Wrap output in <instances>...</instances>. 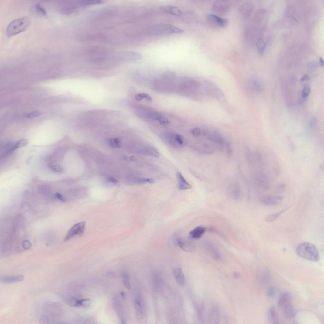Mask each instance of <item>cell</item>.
Segmentation results:
<instances>
[{"label":"cell","instance_id":"1","mask_svg":"<svg viewBox=\"0 0 324 324\" xmlns=\"http://www.w3.org/2000/svg\"><path fill=\"white\" fill-rule=\"evenodd\" d=\"M102 1H65L60 3L59 9L63 13L77 12L90 6L102 4Z\"/></svg>","mask_w":324,"mask_h":324},{"label":"cell","instance_id":"2","mask_svg":"<svg viewBox=\"0 0 324 324\" xmlns=\"http://www.w3.org/2000/svg\"><path fill=\"white\" fill-rule=\"evenodd\" d=\"M296 252L301 258L309 261L316 262L319 260V254L317 247L308 242L301 243L297 246Z\"/></svg>","mask_w":324,"mask_h":324},{"label":"cell","instance_id":"3","mask_svg":"<svg viewBox=\"0 0 324 324\" xmlns=\"http://www.w3.org/2000/svg\"><path fill=\"white\" fill-rule=\"evenodd\" d=\"M30 24V20L27 17L20 18L12 21L7 26V36H12L25 31Z\"/></svg>","mask_w":324,"mask_h":324},{"label":"cell","instance_id":"4","mask_svg":"<svg viewBox=\"0 0 324 324\" xmlns=\"http://www.w3.org/2000/svg\"><path fill=\"white\" fill-rule=\"evenodd\" d=\"M184 30L175 26L168 24H157L149 29V32L154 35H169L183 32Z\"/></svg>","mask_w":324,"mask_h":324},{"label":"cell","instance_id":"5","mask_svg":"<svg viewBox=\"0 0 324 324\" xmlns=\"http://www.w3.org/2000/svg\"><path fill=\"white\" fill-rule=\"evenodd\" d=\"M278 306L283 309L284 315L286 318L290 319L295 315V312L291 302L289 294L285 292L282 294L278 302Z\"/></svg>","mask_w":324,"mask_h":324},{"label":"cell","instance_id":"6","mask_svg":"<svg viewBox=\"0 0 324 324\" xmlns=\"http://www.w3.org/2000/svg\"><path fill=\"white\" fill-rule=\"evenodd\" d=\"M85 226V222H81L75 224L67 233L64 240L67 241L76 235L82 236L84 232Z\"/></svg>","mask_w":324,"mask_h":324},{"label":"cell","instance_id":"7","mask_svg":"<svg viewBox=\"0 0 324 324\" xmlns=\"http://www.w3.org/2000/svg\"><path fill=\"white\" fill-rule=\"evenodd\" d=\"M202 134L204 136L206 137L210 141L220 147H222L225 144V141L221 135L217 131H203Z\"/></svg>","mask_w":324,"mask_h":324},{"label":"cell","instance_id":"8","mask_svg":"<svg viewBox=\"0 0 324 324\" xmlns=\"http://www.w3.org/2000/svg\"><path fill=\"white\" fill-rule=\"evenodd\" d=\"M281 196L266 195L263 196L260 199L262 204L268 206H275L280 204L283 200Z\"/></svg>","mask_w":324,"mask_h":324},{"label":"cell","instance_id":"9","mask_svg":"<svg viewBox=\"0 0 324 324\" xmlns=\"http://www.w3.org/2000/svg\"><path fill=\"white\" fill-rule=\"evenodd\" d=\"M255 180L256 183L261 190L263 191L268 190L270 187L269 179L266 175L261 172H259L256 175Z\"/></svg>","mask_w":324,"mask_h":324},{"label":"cell","instance_id":"10","mask_svg":"<svg viewBox=\"0 0 324 324\" xmlns=\"http://www.w3.org/2000/svg\"><path fill=\"white\" fill-rule=\"evenodd\" d=\"M206 19L209 23L222 28L227 26L229 22L227 19L218 17L214 14L208 15Z\"/></svg>","mask_w":324,"mask_h":324},{"label":"cell","instance_id":"11","mask_svg":"<svg viewBox=\"0 0 324 324\" xmlns=\"http://www.w3.org/2000/svg\"><path fill=\"white\" fill-rule=\"evenodd\" d=\"M230 6V4L227 1H218L214 3L213 9L217 13L223 14L228 11Z\"/></svg>","mask_w":324,"mask_h":324},{"label":"cell","instance_id":"12","mask_svg":"<svg viewBox=\"0 0 324 324\" xmlns=\"http://www.w3.org/2000/svg\"><path fill=\"white\" fill-rule=\"evenodd\" d=\"M16 149L15 143L11 142L5 143L1 147V157L5 158L7 157Z\"/></svg>","mask_w":324,"mask_h":324},{"label":"cell","instance_id":"13","mask_svg":"<svg viewBox=\"0 0 324 324\" xmlns=\"http://www.w3.org/2000/svg\"><path fill=\"white\" fill-rule=\"evenodd\" d=\"M178 245L184 251L188 252H193L195 251L196 247L190 241L185 239L179 238L177 241Z\"/></svg>","mask_w":324,"mask_h":324},{"label":"cell","instance_id":"14","mask_svg":"<svg viewBox=\"0 0 324 324\" xmlns=\"http://www.w3.org/2000/svg\"><path fill=\"white\" fill-rule=\"evenodd\" d=\"M159 9L162 12L172 15L179 17L182 15L181 11L177 7L174 6H161Z\"/></svg>","mask_w":324,"mask_h":324},{"label":"cell","instance_id":"15","mask_svg":"<svg viewBox=\"0 0 324 324\" xmlns=\"http://www.w3.org/2000/svg\"><path fill=\"white\" fill-rule=\"evenodd\" d=\"M177 178L178 188L180 190H185L191 188L190 185L187 182L182 173L179 171L177 173Z\"/></svg>","mask_w":324,"mask_h":324},{"label":"cell","instance_id":"16","mask_svg":"<svg viewBox=\"0 0 324 324\" xmlns=\"http://www.w3.org/2000/svg\"><path fill=\"white\" fill-rule=\"evenodd\" d=\"M24 277L22 275L14 276H3L1 278V281L3 283H12L19 282L23 281Z\"/></svg>","mask_w":324,"mask_h":324},{"label":"cell","instance_id":"17","mask_svg":"<svg viewBox=\"0 0 324 324\" xmlns=\"http://www.w3.org/2000/svg\"><path fill=\"white\" fill-rule=\"evenodd\" d=\"M169 140L172 144L182 147L185 144L184 138L179 134H172L170 136Z\"/></svg>","mask_w":324,"mask_h":324},{"label":"cell","instance_id":"18","mask_svg":"<svg viewBox=\"0 0 324 324\" xmlns=\"http://www.w3.org/2000/svg\"><path fill=\"white\" fill-rule=\"evenodd\" d=\"M174 275L178 283L181 286H183L185 282V278L181 268H177L174 270Z\"/></svg>","mask_w":324,"mask_h":324},{"label":"cell","instance_id":"19","mask_svg":"<svg viewBox=\"0 0 324 324\" xmlns=\"http://www.w3.org/2000/svg\"><path fill=\"white\" fill-rule=\"evenodd\" d=\"M32 11L36 15L46 17L47 16V12L44 7L39 4H35L32 7Z\"/></svg>","mask_w":324,"mask_h":324},{"label":"cell","instance_id":"20","mask_svg":"<svg viewBox=\"0 0 324 324\" xmlns=\"http://www.w3.org/2000/svg\"><path fill=\"white\" fill-rule=\"evenodd\" d=\"M206 230V229L202 227H196L190 233L191 237L195 239H199L204 234Z\"/></svg>","mask_w":324,"mask_h":324},{"label":"cell","instance_id":"21","mask_svg":"<svg viewBox=\"0 0 324 324\" xmlns=\"http://www.w3.org/2000/svg\"><path fill=\"white\" fill-rule=\"evenodd\" d=\"M134 305L136 317L138 319L140 320L142 318L143 313L140 300L138 298H135L134 300Z\"/></svg>","mask_w":324,"mask_h":324},{"label":"cell","instance_id":"22","mask_svg":"<svg viewBox=\"0 0 324 324\" xmlns=\"http://www.w3.org/2000/svg\"><path fill=\"white\" fill-rule=\"evenodd\" d=\"M141 152L145 155L158 157L160 156L159 153L154 148L147 147L143 148L141 150Z\"/></svg>","mask_w":324,"mask_h":324},{"label":"cell","instance_id":"23","mask_svg":"<svg viewBox=\"0 0 324 324\" xmlns=\"http://www.w3.org/2000/svg\"><path fill=\"white\" fill-rule=\"evenodd\" d=\"M152 117L157 121L161 125H166L170 123L167 118L160 113L153 114L152 115Z\"/></svg>","mask_w":324,"mask_h":324},{"label":"cell","instance_id":"24","mask_svg":"<svg viewBox=\"0 0 324 324\" xmlns=\"http://www.w3.org/2000/svg\"><path fill=\"white\" fill-rule=\"evenodd\" d=\"M252 8V5L250 3H245L240 7L239 11L243 16L246 17L250 14Z\"/></svg>","mask_w":324,"mask_h":324},{"label":"cell","instance_id":"25","mask_svg":"<svg viewBox=\"0 0 324 324\" xmlns=\"http://www.w3.org/2000/svg\"><path fill=\"white\" fill-rule=\"evenodd\" d=\"M268 314L270 319L273 323L275 324L279 323V319L277 315L275 309L273 307H271L270 308L268 312Z\"/></svg>","mask_w":324,"mask_h":324},{"label":"cell","instance_id":"26","mask_svg":"<svg viewBox=\"0 0 324 324\" xmlns=\"http://www.w3.org/2000/svg\"><path fill=\"white\" fill-rule=\"evenodd\" d=\"M256 45L259 54H262L266 46L265 41L262 39L259 38L258 39Z\"/></svg>","mask_w":324,"mask_h":324},{"label":"cell","instance_id":"27","mask_svg":"<svg viewBox=\"0 0 324 324\" xmlns=\"http://www.w3.org/2000/svg\"><path fill=\"white\" fill-rule=\"evenodd\" d=\"M67 304L69 306L73 307H80V300L76 298H68L66 300Z\"/></svg>","mask_w":324,"mask_h":324},{"label":"cell","instance_id":"28","mask_svg":"<svg viewBox=\"0 0 324 324\" xmlns=\"http://www.w3.org/2000/svg\"><path fill=\"white\" fill-rule=\"evenodd\" d=\"M122 278L125 287L127 289L130 290L131 288V287L128 275L126 273H123L122 275Z\"/></svg>","mask_w":324,"mask_h":324},{"label":"cell","instance_id":"29","mask_svg":"<svg viewBox=\"0 0 324 324\" xmlns=\"http://www.w3.org/2000/svg\"><path fill=\"white\" fill-rule=\"evenodd\" d=\"M49 167L53 172L56 173H61L63 171V168L59 165H49Z\"/></svg>","mask_w":324,"mask_h":324},{"label":"cell","instance_id":"30","mask_svg":"<svg viewBox=\"0 0 324 324\" xmlns=\"http://www.w3.org/2000/svg\"><path fill=\"white\" fill-rule=\"evenodd\" d=\"M285 210H284L282 211L277 213L269 215L266 218V221L268 222H271L274 221L279 217L284 212H285Z\"/></svg>","mask_w":324,"mask_h":324},{"label":"cell","instance_id":"31","mask_svg":"<svg viewBox=\"0 0 324 324\" xmlns=\"http://www.w3.org/2000/svg\"><path fill=\"white\" fill-rule=\"evenodd\" d=\"M109 142L110 146L113 148H118L120 147V142L118 139H111L110 140Z\"/></svg>","mask_w":324,"mask_h":324},{"label":"cell","instance_id":"32","mask_svg":"<svg viewBox=\"0 0 324 324\" xmlns=\"http://www.w3.org/2000/svg\"><path fill=\"white\" fill-rule=\"evenodd\" d=\"M278 289L275 287L270 288L268 291V296L270 298H274L278 294Z\"/></svg>","mask_w":324,"mask_h":324},{"label":"cell","instance_id":"33","mask_svg":"<svg viewBox=\"0 0 324 324\" xmlns=\"http://www.w3.org/2000/svg\"><path fill=\"white\" fill-rule=\"evenodd\" d=\"M190 132L193 136L198 137L200 136L202 133V131L200 128L196 127L191 130Z\"/></svg>","mask_w":324,"mask_h":324},{"label":"cell","instance_id":"34","mask_svg":"<svg viewBox=\"0 0 324 324\" xmlns=\"http://www.w3.org/2000/svg\"><path fill=\"white\" fill-rule=\"evenodd\" d=\"M80 307H87L91 305V301L89 299L80 300Z\"/></svg>","mask_w":324,"mask_h":324},{"label":"cell","instance_id":"35","mask_svg":"<svg viewBox=\"0 0 324 324\" xmlns=\"http://www.w3.org/2000/svg\"><path fill=\"white\" fill-rule=\"evenodd\" d=\"M28 144V141L25 139H22L18 141L15 143V146L18 149L20 147L26 146Z\"/></svg>","mask_w":324,"mask_h":324},{"label":"cell","instance_id":"36","mask_svg":"<svg viewBox=\"0 0 324 324\" xmlns=\"http://www.w3.org/2000/svg\"><path fill=\"white\" fill-rule=\"evenodd\" d=\"M310 93V88L308 85L305 86L302 90V95L303 97H307Z\"/></svg>","mask_w":324,"mask_h":324},{"label":"cell","instance_id":"37","mask_svg":"<svg viewBox=\"0 0 324 324\" xmlns=\"http://www.w3.org/2000/svg\"><path fill=\"white\" fill-rule=\"evenodd\" d=\"M154 179L151 178H141L138 180V182L141 184L146 183L152 184L154 183Z\"/></svg>","mask_w":324,"mask_h":324},{"label":"cell","instance_id":"38","mask_svg":"<svg viewBox=\"0 0 324 324\" xmlns=\"http://www.w3.org/2000/svg\"><path fill=\"white\" fill-rule=\"evenodd\" d=\"M41 115V113L40 111H36L29 113L26 115V117L29 118H32L39 116Z\"/></svg>","mask_w":324,"mask_h":324},{"label":"cell","instance_id":"39","mask_svg":"<svg viewBox=\"0 0 324 324\" xmlns=\"http://www.w3.org/2000/svg\"><path fill=\"white\" fill-rule=\"evenodd\" d=\"M224 144L228 154L230 155H231L233 153V150L230 143L226 141Z\"/></svg>","mask_w":324,"mask_h":324},{"label":"cell","instance_id":"40","mask_svg":"<svg viewBox=\"0 0 324 324\" xmlns=\"http://www.w3.org/2000/svg\"><path fill=\"white\" fill-rule=\"evenodd\" d=\"M147 94L145 93H141L135 95V99L137 101H141L143 99H145Z\"/></svg>","mask_w":324,"mask_h":324},{"label":"cell","instance_id":"41","mask_svg":"<svg viewBox=\"0 0 324 324\" xmlns=\"http://www.w3.org/2000/svg\"><path fill=\"white\" fill-rule=\"evenodd\" d=\"M257 152L256 155H257L256 156V157H256L257 158V159L260 164L262 165L263 163V160L262 155L260 153L258 152Z\"/></svg>","mask_w":324,"mask_h":324},{"label":"cell","instance_id":"42","mask_svg":"<svg viewBox=\"0 0 324 324\" xmlns=\"http://www.w3.org/2000/svg\"><path fill=\"white\" fill-rule=\"evenodd\" d=\"M287 187V185L286 184L282 183L278 185L277 188L278 190L279 191L283 192L284 191L285 188Z\"/></svg>","mask_w":324,"mask_h":324},{"label":"cell","instance_id":"43","mask_svg":"<svg viewBox=\"0 0 324 324\" xmlns=\"http://www.w3.org/2000/svg\"><path fill=\"white\" fill-rule=\"evenodd\" d=\"M289 139L288 142H289L290 149L291 150L292 152H294L295 150V144H294V143L291 140H290V139Z\"/></svg>","mask_w":324,"mask_h":324},{"label":"cell","instance_id":"44","mask_svg":"<svg viewBox=\"0 0 324 324\" xmlns=\"http://www.w3.org/2000/svg\"><path fill=\"white\" fill-rule=\"evenodd\" d=\"M232 275L233 278L236 279H238L242 277V275L240 274L236 271L233 273Z\"/></svg>","mask_w":324,"mask_h":324},{"label":"cell","instance_id":"45","mask_svg":"<svg viewBox=\"0 0 324 324\" xmlns=\"http://www.w3.org/2000/svg\"><path fill=\"white\" fill-rule=\"evenodd\" d=\"M310 80V77L307 74H305L304 76L300 79V81L303 82L304 81H308Z\"/></svg>","mask_w":324,"mask_h":324},{"label":"cell","instance_id":"46","mask_svg":"<svg viewBox=\"0 0 324 324\" xmlns=\"http://www.w3.org/2000/svg\"><path fill=\"white\" fill-rule=\"evenodd\" d=\"M56 197L60 200L62 201H64L65 200V199L63 196L61 194L59 193H56Z\"/></svg>","mask_w":324,"mask_h":324},{"label":"cell","instance_id":"47","mask_svg":"<svg viewBox=\"0 0 324 324\" xmlns=\"http://www.w3.org/2000/svg\"><path fill=\"white\" fill-rule=\"evenodd\" d=\"M145 99L149 102H151L152 101V97L148 94H147Z\"/></svg>","mask_w":324,"mask_h":324},{"label":"cell","instance_id":"48","mask_svg":"<svg viewBox=\"0 0 324 324\" xmlns=\"http://www.w3.org/2000/svg\"><path fill=\"white\" fill-rule=\"evenodd\" d=\"M108 180L109 182L114 183H116L117 182V180L115 178L112 177H110L108 178Z\"/></svg>","mask_w":324,"mask_h":324},{"label":"cell","instance_id":"49","mask_svg":"<svg viewBox=\"0 0 324 324\" xmlns=\"http://www.w3.org/2000/svg\"><path fill=\"white\" fill-rule=\"evenodd\" d=\"M319 60H320V63L321 66H322V67L323 66H324V61H323V59H322V58L320 57V58Z\"/></svg>","mask_w":324,"mask_h":324}]
</instances>
